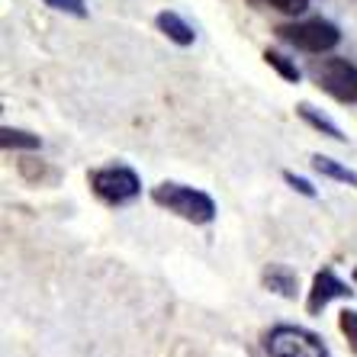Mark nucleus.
I'll return each instance as SVG.
<instances>
[{
  "label": "nucleus",
  "instance_id": "obj_6",
  "mask_svg": "<svg viewBox=\"0 0 357 357\" xmlns=\"http://www.w3.org/2000/svg\"><path fill=\"white\" fill-rule=\"evenodd\" d=\"M351 296H354V290H351L348 283L341 280L332 267H322V271L312 277V287H309L306 312L309 316H322L325 306H328L332 299H351Z\"/></svg>",
  "mask_w": 357,
  "mask_h": 357
},
{
  "label": "nucleus",
  "instance_id": "obj_5",
  "mask_svg": "<svg viewBox=\"0 0 357 357\" xmlns=\"http://www.w3.org/2000/svg\"><path fill=\"white\" fill-rule=\"evenodd\" d=\"M312 75L328 97L357 107V65H351L348 59H322L312 68Z\"/></svg>",
  "mask_w": 357,
  "mask_h": 357
},
{
  "label": "nucleus",
  "instance_id": "obj_17",
  "mask_svg": "<svg viewBox=\"0 0 357 357\" xmlns=\"http://www.w3.org/2000/svg\"><path fill=\"white\" fill-rule=\"evenodd\" d=\"M283 181L290 183V187H293V190H296V193H303V197H309V199H316V197H319V190H316V187H312V183H309L306 177L293 174V171H283Z\"/></svg>",
  "mask_w": 357,
  "mask_h": 357
},
{
  "label": "nucleus",
  "instance_id": "obj_12",
  "mask_svg": "<svg viewBox=\"0 0 357 357\" xmlns=\"http://www.w3.org/2000/svg\"><path fill=\"white\" fill-rule=\"evenodd\" d=\"M20 174L26 177L29 183H55L59 181V171L55 167H49V165H42V161H36V158H23L20 161Z\"/></svg>",
  "mask_w": 357,
  "mask_h": 357
},
{
  "label": "nucleus",
  "instance_id": "obj_16",
  "mask_svg": "<svg viewBox=\"0 0 357 357\" xmlns=\"http://www.w3.org/2000/svg\"><path fill=\"white\" fill-rule=\"evenodd\" d=\"M264 3H271V7L287 13V17H299V13L309 10V0H264Z\"/></svg>",
  "mask_w": 357,
  "mask_h": 357
},
{
  "label": "nucleus",
  "instance_id": "obj_9",
  "mask_svg": "<svg viewBox=\"0 0 357 357\" xmlns=\"http://www.w3.org/2000/svg\"><path fill=\"white\" fill-rule=\"evenodd\" d=\"M309 161H312V171H319L322 177H332V181H341V183H348V187H357V174L351 167L341 165V161L325 158V155H312Z\"/></svg>",
  "mask_w": 357,
  "mask_h": 357
},
{
  "label": "nucleus",
  "instance_id": "obj_2",
  "mask_svg": "<svg viewBox=\"0 0 357 357\" xmlns=\"http://www.w3.org/2000/svg\"><path fill=\"white\" fill-rule=\"evenodd\" d=\"M91 193L107 206H126L142 197V177L129 165H107L87 174Z\"/></svg>",
  "mask_w": 357,
  "mask_h": 357
},
{
  "label": "nucleus",
  "instance_id": "obj_13",
  "mask_svg": "<svg viewBox=\"0 0 357 357\" xmlns=\"http://www.w3.org/2000/svg\"><path fill=\"white\" fill-rule=\"evenodd\" d=\"M264 61H267V65H271V68H274V71L283 77V81H293V84H296L299 77H303V71H299V68H296V61H290V59H287V55H283V52L267 49V52H264Z\"/></svg>",
  "mask_w": 357,
  "mask_h": 357
},
{
  "label": "nucleus",
  "instance_id": "obj_8",
  "mask_svg": "<svg viewBox=\"0 0 357 357\" xmlns=\"http://www.w3.org/2000/svg\"><path fill=\"white\" fill-rule=\"evenodd\" d=\"M155 26H158L161 33H165L167 39L174 42V45H181V49L193 45V39H197V33H193V26L187 23L183 17H177L174 10H165V13H158V17H155Z\"/></svg>",
  "mask_w": 357,
  "mask_h": 357
},
{
  "label": "nucleus",
  "instance_id": "obj_4",
  "mask_svg": "<svg viewBox=\"0 0 357 357\" xmlns=\"http://www.w3.org/2000/svg\"><path fill=\"white\" fill-rule=\"evenodd\" d=\"M277 36L290 42L293 49L309 52V55H325V52L338 49L341 29L328 20H303V23H283L277 26Z\"/></svg>",
  "mask_w": 357,
  "mask_h": 357
},
{
  "label": "nucleus",
  "instance_id": "obj_10",
  "mask_svg": "<svg viewBox=\"0 0 357 357\" xmlns=\"http://www.w3.org/2000/svg\"><path fill=\"white\" fill-rule=\"evenodd\" d=\"M296 113H299V119H306V123L312 126L316 132L328 135V139H332V142H344V135H341V129H338V126H335L328 116H322V113H319V109L312 107V103H299V107H296Z\"/></svg>",
  "mask_w": 357,
  "mask_h": 357
},
{
  "label": "nucleus",
  "instance_id": "obj_11",
  "mask_svg": "<svg viewBox=\"0 0 357 357\" xmlns=\"http://www.w3.org/2000/svg\"><path fill=\"white\" fill-rule=\"evenodd\" d=\"M0 145L3 149H26V151H36L42 149V139L36 132H26V129H13V126H3L0 129Z\"/></svg>",
  "mask_w": 357,
  "mask_h": 357
},
{
  "label": "nucleus",
  "instance_id": "obj_18",
  "mask_svg": "<svg viewBox=\"0 0 357 357\" xmlns=\"http://www.w3.org/2000/svg\"><path fill=\"white\" fill-rule=\"evenodd\" d=\"M354 283H357V267H354Z\"/></svg>",
  "mask_w": 357,
  "mask_h": 357
},
{
  "label": "nucleus",
  "instance_id": "obj_1",
  "mask_svg": "<svg viewBox=\"0 0 357 357\" xmlns=\"http://www.w3.org/2000/svg\"><path fill=\"white\" fill-rule=\"evenodd\" d=\"M151 203L181 216L190 225H209L219 213L216 199L206 190H197L190 183H177V181H161L158 187H151Z\"/></svg>",
  "mask_w": 357,
  "mask_h": 357
},
{
  "label": "nucleus",
  "instance_id": "obj_7",
  "mask_svg": "<svg viewBox=\"0 0 357 357\" xmlns=\"http://www.w3.org/2000/svg\"><path fill=\"white\" fill-rule=\"evenodd\" d=\"M261 283H264L271 293H277V296L296 299L299 277H296V271H293V267H287V264H267L264 271H261Z\"/></svg>",
  "mask_w": 357,
  "mask_h": 357
},
{
  "label": "nucleus",
  "instance_id": "obj_15",
  "mask_svg": "<svg viewBox=\"0 0 357 357\" xmlns=\"http://www.w3.org/2000/svg\"><path fill=\"white\" fill-rule=\"evenodd\" d=\"M45 7L59 10V13H71V17H87L84 0H45Z\"/></svg>",
  "mask_w": 357,
  "mask_h": 357
},
{
  "label": "nucleus",
  "instance_id": "obj_14",
  "mask_svg": "<svg viewBox=\"0 0 357 357\" xmlns=\"http://www.w3.org/2000/svg\"><path fill=\"white\" fill-rule=\"evenodd\" d=\"M338 328H341V335L348 338V344H351V351L357 354V309H344L338 316Z\"/></svg>",
  "mask_w": 357,
  "mask_h": 357
},
{
  "label": "nucleus",
  "instance_id": "obj_3",
  "mask_svg": "<svg viewBox=\"0 0 357 357\" xmlns=\"http://www.w3.org/2000/svg\"><path fill=\"white\" fill-rule=\"evenodd\" d=\"M264 354L267 357H332L322 335L309 332L303 325H274L264 332Z\"/></svg>",
  "mask_w": 357,
  "mask_h": 357
}]
</instances>
